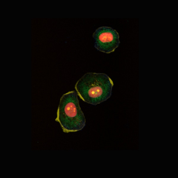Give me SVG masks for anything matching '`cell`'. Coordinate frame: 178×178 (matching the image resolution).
I'll use <instances>...</instances> for the list:
<instances>
[{
    "mask_svg": "<svg viewBox=\"0 0 178 178\" xmlns=\"http://www.w3.org/2000/svg\"><path fill=\"white\" fill-rule=\"evenodd\" d=\"M113 85L111 79L105 74L88 72L77 82L75 88L84 101L96 105L111 97Z\"/></svg>",
    "mask_w": 178,
    "mask_h": 178,
    "instance_id": "1",
    "label": "cell"
},
{
    "mask_svg": "<svg viewBox=\"0 0 178 178\" xmlns=\"http://www.w3.org/2000/svg\"><path fill=\"white\" fill-rule=\"evenodd\" d=\"M93 37L94 47L97 50L106 53L114 52L120 43L118 33L110 27L98 28L93 33Z\"/></svg>",
    "mask_w": 178,
    "mask_h": 178,
    "instance_id": "3",
    "label": "cell"
},
{
    "mask_svg": "<svg viewBox=\"0 0 178 178\" xmlns=\"http://www.w3.org/2000/svg\"><path fill=\"white\" fill-rule=\"evenodd\" d=\"M65 133L82 130L86 120L80 107L77 94L75 90L63 94L61 98L55 120Z\"/></svg>",
    "mask_w": 178,
    "mask_h": 178,
    "instance_id": "2",
    "label": "cell"
}]
</instances>
